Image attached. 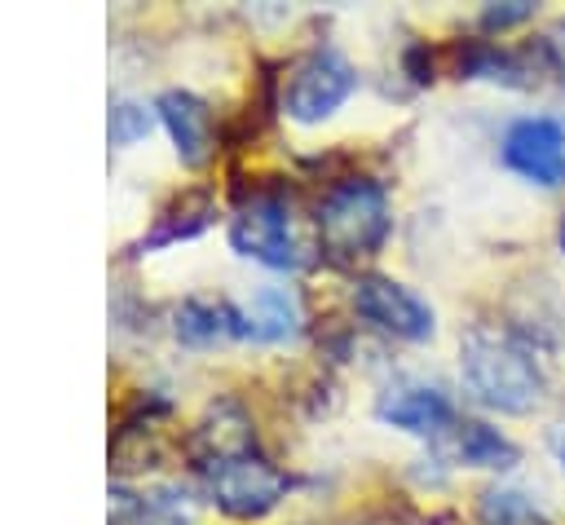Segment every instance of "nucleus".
<instances>
[{
    "label": "nucleus",
    "mask_w": 565,
    "mask_h": 525,
    "mask_svg": "<svg viewBox=\"0 0 565 525\" xmlns=\"http://www.w3.org/2000/svg\"><path fill=\"white\" fill-rule=\"evenodd\" d=\"M194 494L181 485H154L141 494L110 485V525H194Z\"/></svg>",
    "instance_id": "obj_8"
},
{
    "label": "nucleus",
    "mask_w": 565,
    "mask_h": 525,
    "mask_svg": "<svg viewBox=\"0 0 565 525\" xmlns=\"http://www.w3.org/2000/svg\"><path fill=\"white\" fill-rule=\"evenodd\" d=\"M455 450H459L463 463H472V468H499V472L512 468V463L521 459V450H516L512 437H503L499 428L477 424V419L459 424V441H455Z\"/></svg>",
    "instance_id": "obj_15"
},
{
    "label": "nucleus",
    "mask_w": 565,
    "mask_h": 525,
    "mask_svg": "<svg viewBox=\"0 0 565 525\" xmlns=\"http://www.w3.org/2000/svg\"><path fill=\"white\" fill-rule=\"evenodd\" d=\"M534 18V4L530 0H508V4H486L481 9V26L486 31H508V26H521Z\"/></svg>",
    "instance_id": "obj_18"
},
{
    "label": "nucleus",
    "mask_w": 565,
    "mask_h": 525,
    "mask_svg": "<svg viewBox=\"0 0 565 525\" xmlns=\"http://www.w3.org/2000/svg\"><path fill=\"white\" fill-rule=\"evenodd\" d=\"M230 247L265 269H296L300 247L291 234V207L278 190H256L230 216Z\"/></svg>",
    "instance_id": "obj_5"
},
{
    "label": "nucleus",
    "mask_w": 565,
    "mask_h": 525,
    "mask_svg": "<svg viewBox=\"0 0 565 525\" xmlns=\"http://www.w3.org/2000/svg\"><path fill=\"white\" fill-rule=\"evenodd\" d=\"M318 243L327 251V260L335 265H358L366 256H375L388 238V194L380 181L371 176H344L335 181L322 199H318Z\"/></svg>",
    "instance_id": "obj_2"
},
{
    "label": "nucleus",
    "mask_w": 565,
    "mask_h": 525,
    "mask_svg": "<svg viewBox=\"0 0 565 525\" xmlns=\"http://www.w3.org/2000/svg\"><path fill=\"white\" fill-rule=\"evenodd\" d=\"M353 309L362 322H371L375 331L406 340V344H424L437 331L433 309L411 287H402L397 278H384V274H362L353 282Z\"/></svg>",
    "instance_id": "obj_6"
},
{
    "label": "nucleus",
    "mask_w": 565,
    "mask_h": 525,
    "mask_svg": "<svg viewBox=\"0 0 565 525\" xmlns=\"http://www.w3.org/2000/svg\"><path fill=\"white\" fill-rule=\"evenodd\" d=\"M543 44H547V62H552V66L561 71V79H565V18H561V26H556Z\"/></svg>",
    "instance_id": "obj_19"
},
{
    "label": "nucleus",
    "mask_w": 565,
    "mask_h": 525,
    "mask_svg": "<svg viewBox=\"0 0 565 525\" xmlns=\"http://www.w3.org/2000/svg\"><path fill=\"white\" fill-rule=\"evenodd\" d=\"M154 115H159V124L168 128V137H172L181 163L194 168V163L207 159V150H212V110H207L194 93H185V88L159 93Z\"/></svg>",
    "instance_id": "obj_9"
},
{
    "label": "nucleus",
    "mask_w": 565,
    "mask_h": 525,
    "mask_svg": "<svg viewBox=\"0 0 565 525\" xmlns=\"http://www.w3.org/2000/svg\"><path fill=\"white\" fill-rule=\"evenodd\" d=\"M459 75L463 79H490V84L525 88L530 84V62H525L521 49H503L494 40H468L459 49Z\"/></svg>",
    "instance_id": "obj_14"
},
{
    "label": "nucleus",
    "mask_w": 565,
    "mask_h": 525,
    "mask_svg": "<svg viewBox=\"0 0 565 525\" xmlns=\"http://www.w3.org/2000/svg\"><path fill=\"white\" fill-rule=\"evenodd\" d=\"M243 313V326H247V340H260V344H278V340H296L300 335V300L291 287H260L252 291L247 304H238Z\"/></svg>",
    "instance_id": "obj_12"
},
{
    "label": "nucleus",
    "mask_w": 565,
    "mask_h": 525,
    "mask_svg": "<svg viewBox=\"0 0 565 525\" xmlns=\"http://www.w3.org/2000/svg\"><path fill=\"white\" fill-rule=\"evenodd\" d=\"M172 331L177 340L194 344V349H207V344H225V340H247V326H243V313L238 304H225V300H181L177 313H172Z\"/></svg>",
    "instance_id": "obj_11"
},
{
    "label": "nucleus",
    "mask_w": 565,
    "mask_h": 525,
    "mask_svg": "<svg viewBox=\"0 0 565 525\" xmlns=\"http://www.w3.org/2000/svg\"><path fill=\"white\" fill-rule=\"evenodd\" d=\"M194 468L203 476L207 499L225 516H234V521H260V516H269L287 499V485H291L282 468H274L265 454H256V446L252 450L203 459Z\"/></svg>",
    "instance_id": "obj_3"
},
{
    "label": "nucleus",
    "mask_w": 565,
    "mask_h": 525,
    "mask_svg": "<svg viewBox=\"0 0 565 525\" xmlns=\"http://www.w3.org/2000/svg\"><path fill=\"white\" fill-rule=\"evenodd\" d=\"M154 119H159V115H154V106L119 97V101H110L106 137H110V146H132V141H141V137L154 128Z\"/></svg>",
    "instance_id": "obj_17"
},
{
    "label": "nucleus",
    "mask_w": 565,
    "mask_h": 525,
    "mask_svg": "<svg viewBox=\"0 0 565 525\" xmlns=\"http://www.w3.org/2000/svg\"><path fill=\"white\" fill-rule=\"evenodd\" d=\"M547 446H552V459H556L561 472H565V424H556V428L547 432Z\"/></svg>",
    "instance_id": "obj_20"
},
{
    "label": "nucleus",
    "mask_w": 565,
    "mask_h": 525,
    "mask_svg": "<svg viewBox=\"0 0 565 525\" xmlns=\"http://www.w3.org/2000/svg\"><path fill=\"white\" fill-rule=\"evenodd\" d=\"M556 247L565 251V216H561V225H556Z\"/></svg>",
    "instance_id": "obj_21"
},
{
    "label": "nucleus",
    "mask_w": 565,
    "mask_h": 525,
    "mask_svg": "<svg viewBox=\"0 0 565 525\" xmlns=\"http://www.w3.org/2000/svg\"><path fill=\"white\" fill-rule=\"evenodd\" d=\"M375 415L402 432H415V437H433L441 432L450 419H455V406L441 388H428V384H402V388H388L380 401H375Z\"/></svg>",
    "instance_id": "obj_10"
},
{
    "label": "nucleus",
    "mask_w": 565,
    "mask_h": 525,
    "mask_svg": "<svg viewBox=\"0 0 565 525\" xmlns=\"http://www.w3.org/2000/svg\"><path fill=\"white\" fill-rule=\"evenodd\" d=\"M477 525H547V516L525 490L490 485L477 499Z\"/></svg>",
    "instance_id": "obj_16"
},
{
    "label": "nucleus",
    "mask_w": 565,
    "mask_h": 525,
    "mask_svg": "<svg viewBox=\"0 0 565 525\" xmlns=\"http://www.w3.org/2000/svg\"><path fill=\"white\" fill-rule=\"evenodd\" d=\"M503 168H512L516 176L556 190L565 185V124L556 115H525L503 132L499 146Z\"/></svg>",
    "instance_id": "obj_7"
},
{
    "label": "nucleus",
    "mask_w": 565,
    "mask_h": 525,
    "mask_svg": "<svg viewBox=\"0 0 565 525\" xmlns=\"http://www.w3.org/2000/svg\"><path fill=\"white\" fill-rule=\"evenodd\" d=\"M459 375L472 401L499 415H530L543 401V375L534 353L503 326L477 322L459 344Z\"/></svg>",
    "instance_id": "obj_1"
},
{
    "label": "nucleus",
    "mask_w": 565,
    "mask_h": 525,
    "mask_svg": "<svg viewBox=\"0 0 565 525\" xmlns=\"http://www.w3.org/2000/svg\"><path fill=\"white\" fill-rule=\"evenodd\" d=\"M358 88V71L349 66V57L331 44H318L309 53H300L287 66L282 79V110L296 124H318L331 110H340L349 101V93Z\"/></svg>",
    "instance_id": "obj_4"
},
{
    "label": "nucleus",
    "mask_w": 565,
    "mask_h": 525,
    "mask_svg": "<svg viewBox=\"0 0 565 525\" xmlns=\"http://www.w3.org/2000/svg\"><path fill=\"white\" fill-rule=\"evenodd\" d=\"M212 216H216L212 194H207V190H185V194H177L168 207L154 212V225L141 234L137 247L146 251V247H168V243L194 238V234H203V229L212 225Z\"/></svg>",
    "instance_id": "obj_13"
}]
</instances>
